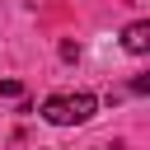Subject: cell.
<instances>
[{
  "mask_svg": "<svg viewBox=\"0 0 150 150\" xmlns=\"http://www.w3.org/2000/svg\"><path fill=\"white\" fill-rule=\"evenodd\" d=\"M94 108H98L94 94H52V98L42 103V117H47L52 127H80V122L94 117Z\"/></svg>",
  "mask_w": 150,
  "mask_h": 150,
  "instance_id": "cell-1",
  "label": "cell"
},
{
  "mask_svg": "<svg viewBox=\"0 0 150 150\" xmlns=\"http://www.w3.org/2000/svg\"><path fill=\"white\" fill-rule=\"evenodd\" d=\"M122 47H127L131 56H145V52H150V23H145V19L127 23V28H122Z\"/></svg>",
  "mask_w": 150,
  "mask_h": 150,
  "instance_id": "cell-2",
  "label": "cell"
},
{
  "mask_svg": "<svg viewBox=\"0 0 150 150\" xmlns=\"http://www.w3.org/2000/svg\"><path fill=\"white\" fill-rule=\"evenodd\" d=\"M0 98H23V84L19 80H0Z\"/></svg>",
  "mask_w": 150,
  "mask_h": 150,
  "instance_id": "cell-3",
  "label": "cell"
},
{
  "mask_svg": "<svg viewBox=\"0 0 150 150\" xmlns=\"http://www.w3.org/2000/svg\"><path fill=\"white\" fill-rule=\"evenodd\" d=\"M112 150H117V145H112Z\"/></svg>",
  "mask_w": 150,
  "mask_h": 150,
  "instance_id": "cell-4",
  "label": "cell"
}]
</instances>
